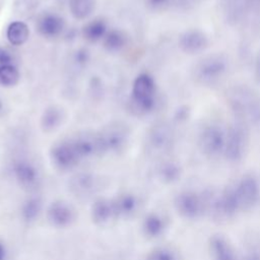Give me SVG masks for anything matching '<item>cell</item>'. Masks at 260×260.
<instances>
[{
  "label": "cell",
  "instance_id": "37",
  "mask_svg": "<svg viewBox=\"0 0 260 260\" xmlns=\"http://www.w3.org/2000/svg\"><path fill=\"white\" fill-rule=\"evenodd\" d=\"M6 248L5 246L0 242V260H5L6 259Z\"/></svg>",
  "mask_w": 260,
  "mask_h": 260
},
{
  "label": "cell",
  "instance_id": "24",
  "mask_svg": "<svg viewBox=\"0 0 260 260\" xmlns=\"http://www.w3.org/2000/svg\"><path fill=\"white\" fill-rule=\"evenodd\" d=\"M182 167L176 160H165L157 168V177L165 184H174L182 177Z\"/></svg>",
  "mask_w": 260,
  "mask_h": 260
},
{
  "label": "cell",
  "instance_id": "19",
  "mask_svg": "<svg viewBox=\"0 0 260 260\" xmlns=\"http://www.w3.org/2000/svg\"><path fill=\"white\" fill-rule=\"evenodd\" d=\"M116 217L127 218L132 216L138 209L139 203L135 195L131 193H123L112 199Z\"/></svg>",
  "mask_w": 260,
  "mask_h": 260
},
{
  "label": "cell",
  "instance_id": "2",
  "mask_svg": "<svg viewBox=\"0 0 260 260\" xmlns=\"http://www.w3.org/2000/svg\"><path fill=\"white\" fill-rule=\"evenodd\" d=\"M231 67L229 57L223 53H211L200 58L192 67L191 76L202 86H215L228 75Z\"/></svg>",
  "mask_w": 260,
  "mask_h": 260
},
{
  "label": "cell",
  "instance_id": "3",
  "mask_svg": "<svg viewBox=\"0 0 260 260\" xmlns=\"http://www.w3.org/2000/svg\"><path fill=\"white\" fill-rule=\"evenodd\" d=\"M131 110L136 115H147L156 106V84L148 73H140L134 80L131 98Z\"/></svg>",
  "mask_w": 260,
  "mask_h": 260
},
{
  "label": "cell",
  "instance_id": "32",
  "mask_svg": "<svg viewBox=\"0 0 260 260\" xmlns=\"http://www.w3.org/2000/svg\"><path fill=\"white\" fill-rule=\"evenodd\" d=\"M4 65H14L13 56L7 49L0 48V66Z\"/></svg>",
  "mask_w": 260,
  "mask_h": 260
},
{
  "label": "cell",
  "instance_id": "18",
  "mask_svg": "<svg viewBox=\"0 0 260 260\" xmlns=\"http://www.w3.org/2000/svg\"><path fill=\"white\" fill-rule=\"evenodd\" d=\"M71 141L81 160L101 153L98 134H82Z\"/></svg>",
  "mask_w": 260,
  "mask_h": 260
},
{
  "label": "cell",
  "instance_id": "12",
  "mask_svg": "<svg viewBox=\"0 0 260 260\" xmlns=\"http://www.w3.org/2000/svg\"><path fill=\"white\" fill-rule=\"evenodd\" d=\"M174 142V130L167 122L156 123L148 133V144L156 152H167L173 147Z\"/></svg>",
  "mask_w": 260,
  "mask_h": 260
},
{
  "label": "cell",
  "instance_id": "33",
  "mask_svg": "<svg viewBox=\"0 0 260 260\" xmlns=\"http://www.w3.org/2000/svg\"><path fill=\"white\" fill-rule=\"evenodd\" d=\"M247 13L249 14H260V0H246Z\"/></svg>",
  "mask_w": 260,
  "mask_h": 260
},
{
  "label": "cell",
  "instance_id": "17",
  "mask_svg": "<svg viewBox=\"0 0 260 260\" xmlns=\"http://www.w3.org/2000/svg\"><path fill=\"white\" fill-rule=\"evenodd\" d=\"M90 215L94 223L99 225H106L113 219L117 218L112 199L99 198L90 208Z\"/></svg>",
  "mask_w": 260,
  "mask_h": 260
},
{
  "label": "cell",
  "instance_id": "39",
  "mask_svg": "<svg viewBox=\"0 0 260 260\" xmlns=\"http://www.w3.org/2000/svg\"><path fill=\"white\" fill-rule=\"evenodd\" d=\"M1 110H2V103H1V101H0V112H1Z\"/></svg>",
  "mask_w": 260,
  "mask_h": 260
},
{
  "label": "cell",
  "instance_id": "27",
  "mask_svg": "<svg viewBox=\"0 0 260 260\" xmlns=\"http://www.w3.org/2000/svg\"><path fill=\"white\" fill-rule=\"evenodd\" d=\"M104 48L111 53L121 51L127 44V36L121 29H111L107 32L103 40Z\"/></svg>",
  "mask_w": 260,
  "mask_h": 260
},
{
  "label": "cell",
  "instance_id": "30",
  "mask_svg": "<svg viewBox=\"0 0 260 260\" xmlns=\"http://www.w3.org/2000/svg\"><path fill=\"white\" fill-rule=\"evenodd\" d=\"M20 78V74L15 65L0 66V85L1 86H13Z\"/></svg>",
  "mask_w": 260,
  "mask_h": 260
},
{
  "label": "cell",
  "instance_id": "6",
  "mask_svg": "<svg viewBox=\"0 0 260 260\" xmlns=\"http://www.w3.org/2000/svg\"><path fill=\"white\" fill-rule=\"evenodd\" d=\"M174 206L177 212L185 219L195 220L206 214L203 193L193 190L179 192L174 199Z\"/></svg>",
  "mask_w": 260,
  "mask_h": 260
},
{
  "label": "cell",
  "instance_id": "36",
  "mask_svg": "<svg viewBox=\"0 0 260 260\" xmlns=\"http://www.w3.org/2000/svg\"><path fill=\"white\" fill-rule=\"evenodd\" d=\"M243 260H260V254L256 253V252L250 253L247 256H245Z\"/></svg>",
  "mask_w": 260,
  "mask_h": 260
},
{
  "label": "cell",
  "instance_id": "23",
  "mask_svg": "<svg viewBox=\"0 0 260 260\" xmlns=\"http://www.w3.org/2000/svg\"><path fill=\"white\" fill-rule=\"evenodd\" d=\"M108 31L107 22L103 18H94L83 25L82 37L89 43H96L104 40Z\"/></svg>",
  "mask_w": 260,
  "mask_h": 260
},
{
  "label": "cell",
  "instance_id": "31",
  "mask_svg": "<svg viewBox=\"0 0 260 260\" xmlns=\"http://www.w3.org/2000/svg\"><path fill=\"white\" fill-rule=\"evenodd\" d=\"M147 9L153 12H162L177 4V0H143Z\"/></svg>",
  "mask_w": 260,
  "mask_h": 260
},
{
  "label": "cell",
  "instance_id": "4",
  "mask_svg": "<svg viewBox=\"0 0 260 260\" xmlns=\"http://www.w3.org/2000/svg\"><path fill=\"white\" fill-rule=\"evenodd\" d=\"M250 145L249 126L235 120L226 128L223 157L232 164H238L246 156Z\"/></svg>",
  "mask_w": 260,
  "mask_h": 260
},
{
  "label": "cell",
  "instance_id": "15",
  "mask_svg": "<svg viewBox=\"0 0 260 260\" xmlns=\"http://www.w3.org/2000/svg\"><path fill=\"white\" fill-rule=\"evenodd\" d=\"M208 249L211 260H238L231 242L223 235H212L209 239Z\"/></svg>",
  "mask_w": 260,
  "mask_h": 260
},
{
  "label": "cell",
  "instance_id": "35",
  "mask_svg": "<svg viewBox=\"0 0 260 260\" xmlns=\"http://www.w3.org/2000/svg\"><path fill=\"white\" fill-rule=\"evenodd\" d=\"M254 72H255V77H256L257 81L260 83V50L256 55L255 65H254Z\"/></svg>",
  "mask_w": 260,
  "mask_h": 260
},
{
  "label": "cell",
  "instance_id": "8",
  "mask_svg": "<svg viewBox=\"0 0 260 260\" xmlns=\"http://www.w3.org/2000/svg\"><path fill=\"white\" fill-rule=\"evenodd\" d=\"M235 191L241 211L253 209L260 199V185L252 175L242 176L235 184Z\"/></svg>",
  "mask_w": 260,
  "mask_h": 260
},
{
  "label": "cell",
  "instance_id": "21",
  "mask_svg": "<svg viewBox=\"0 0 260 260\" xmlns=\"http://www.w3.org/2000/svg\"><path fill=\"white\" fill-rule=\"evenodd\" d=\"M70 188L77 196H87L96 189V179L92 174L79 173L71 179Z\"/></svg>",
  "mask_w": 260,
  "mask_h": 260
},
{
  "label": "cell",
  "instance_id": "13",
  "mask_svg": "<svg viewBox=\"0 0 260 260\" xmlns=\"http://www.w3.org/2000/svg\"><path fill=\"white\" fill-rule=\"evenodd\" d=\"M47 219L55 228L69 226L74 218V209L65 201L57 200L52 202L46 210Z\"/></svg>",
  "mask_w": 260,
  "mask_h": 260
},
{
  "label": "cell",
  "instance_id": "26",
  "mask_svg": "<svg viewBox=\"0 0 260 260\" xmlns=\"http://www.w3.org/2000/svg\"><path fill=\"white\" fill-rule=\"evenodd\" d=\"M6 37L11 45H23L29 37V28L22 21H14L7 27Z\"/></svg>",
  "mask_w": 260,
  "mask_h": 260
},
{
  "label": "cell",
  "instance_id": "9",
  "mask_svg": "<svg viewBox=\"0 0 260 260\" xmlns=\"http://www.w3.org/2000/svg\"><path fill=\"white\" fill-rule=\"evenodd\" d=\"M12 175L16 183L24 190H36L41 184V175L34 162L18 158L12 165Z\"/></svg>",
  "mask_w": 260,
  "mask_h": 260
},
{
  "label": "cell",
  "instance_id": "14",
  "mask_svg": "<svg viewBox=\"0 0 260 260\" xmlns=\"http://www.w3.org/2000/svg\"><path fill=\"white\" fill-rule=\"evenodd\" d=\"M37 28L44 38H57L65 28V20L56 13L46 12L38 18Z\"/></svg>",
  "mask_w": 260,
  "mask_h": 260
},
{
  "label": "cell",
  "instance_id": "20",
  "mask_svg": "<svg viewBox=\"0 0 260 260\" xmlns=\"http://www.w3.org/2000/svg\"><path fill=\"white\" fill-rule=\"evenodd\" d=\"M142 232L149 239H157L162 236L167 230L165 217L156 212L148 213L142 221Z\"/></svg>",
  "mask_w": 260,
  "mask_h": 260
},
{
  "label": "cell",
  "instance_id": "34",
  "mask_svg": "<svg viewBox=\"0 0 260 260\" xmlns=\"http://www.w3.org/2000/svg\"><path fill=\"white\" fill-rule=\"evenodd\" d=\"M88 52L86 50H78L74 56V61L78 65H85V63L88 61Z\"/></svg>",
  "mask_w": 260,
  "mask_h": 260
},
{
  "label": "cell",
  "instance_id": "28",
  "mask_svg": "<svg viewBox=\"0 0 260 260\" xmlns=\"http://www.w3.org/2000/svg\"><path fill=\"white\" fill-rule=\"evenodd\" d=\"M71 15L78 20L86 19L95 8V0H69Z\"/></svg>",
  "mask_w": 260,
  "mask_h": 260
},
{
  "label": "cell",
  "instance_id": "1",
  "mask_svg": "<svg viewBox=\"0 0 260 260\" xmlns=\"http://www.w3.org/2000/svg\"><path fill=\"white\" fill-rule=\"evenodd\" d=\"M226 103L235 119L248 126L260 123V96L247 85H234L226 90Z\"/></svg>",
  "mask_w": 260,
  "mask_h": 260
},
{
  "label": "cell",
  "instance_id": "29",
  "mask_svg": "<svg viewBox=\"0 0 260 260\" xmlns=\"http://www.w3.org/2000/svg\"><path fill=\"white\" fill-rule=\"evenodd\" d=\"M146 260H182V257L176 249L160 246L152 249L148 253Z\"/></svg>",
  "mask_w": 260,
  "mask_h": 260
},
{
  "label": "cell",
  "instance_id": "16",
  "mask_svg": "<svg viewBox=\"0 0 260 260\" xmlns=\"http://www.w3.org/2000/svg\"><path fill=\"white\" fill-rule=\"evenodd\" d=\"M221 13L230 25L240 24L247 13L246 0H220Z\"/></svg>",
  "mask_w": 260,
  "mask_h": 260
},
{
  "label": "cell",
  "instance_id": "22",
  "mask_svg": "<svg viewBox=\"0 0 260 260\" xmlns=\"http://www.w3.org/2000/svg\"><path fill=\"white\" fill-rule=\"evenodd\" d=\"M64 118V110L59 106L52 105L42 114L41 128L44 132H51L60 126Z\"/></svg>",
  "mask_w": 260,
  "mask_h": 260
},
{
  "label": "cell",
  "instance_id": "7",
  "mask_svg": "<svg viewBox=\"0 0 260 260\" xmlns=\"http://www.w3.org/2000/svg\"><path fill=\"white\" fill-rule=\"evenodd\" d=\"M128 138L129 131L127 125L121 122L109 123L98 133L101 153L119 152L126 146Z\"/></svg>",
  "mask_w": 260,
  "mask_h": 260
},
{
  "label": "cell",
  "instance_id": "10",
  "mask_svg": "<svg viewBox=\"0 0 260 260\" xmlns=\"http://www.w3.org/2000/svg\"><path fill=\"white\" fill-rule=\"evenodd\" d=\"M53 165L60 171H70L81 160L71 140L56 143L50 152Z\"/></svg>",
  "mask_w": 260,
  "mask_h": 260
},
{
  "label": "cell",
  "instance_id": "5",
  "mask_svg": "<svg viewBox=\"0 0 260 260\" xmlns=\"http://www.w3.org/2000/svg\"><path fill=\"white\" fill-rule=\"evenodd\" d=\"M226 138V128L218 122H210L205 124L197 139L200 152L209 159H216L223 156Z\"/></svg>",
  "mask_w": 260,
  "mask_h": 260
},
{
  "label": "cell",
  "instance_id": "11",
  "mask_svg": "<svg viewBox=\"0 0 260 260\" xmlns=\"http://www.w3.org/2000/svg\"><path fill=\"white\" fill-rule=\"evenodd\" d=\"M178 46L185 54L196 55L204 52L208 48L209 38L201 29L189 28L179 36Z\"/></svg>",
  "mask_w": 260,
  "mask_h": 260
},
{
  "label": "cell",
  "instance_id": "25",
  "mask_svg": "<svg viewBox=\"0 0 260 260\" xmlns=\"http://www.w3.org/2000/svg\"><path fill=\"white\" fill-rule=\"evenodd\" d=\"M43 211L42 199L38 196L26 198L20 206V216L26 222L37 220Z\"/></svg>",
  "mask_w": 260,
  "mask_h": 260
},
{
  "label": "cell",
  "instance_id": "38",
  "mask_svg": "<svg viewBox=\"0 0 260 260\" xmlns=\"http://www.w3.org/2000/svg\"><path fill=\"white\" fill-rule=\"evenodd\" d=\"M196 1H198V0H177V3L179 2V4L180 3L187 4V3H193V2H196Z\"/></svg>",
  "mask_w": 260,
  "mask_h": 260
}]
</instances>
